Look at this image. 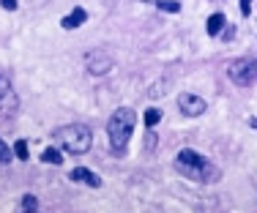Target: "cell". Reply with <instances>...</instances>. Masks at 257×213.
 Returning <instances> with one entry per match:
<instances>
[{"mask_svg": "<svg viewBox=\"0 0 257 213\" xmlns=\"http://www.w3.org/2000/svg\"><path fill=\"white\" fill-rule=\"evenodd\" d=\"M11 156H14V153H11V148L3 142V139H0V161H3V164H9V161H11Z\"/></svg>", "mask_w": 257, "mask_h": 213, "instance_id": "obj_17", "label": "cell"}, {"mask_svg": "<svg viewBox=\"0 0 257 213\" xmlns=\"http://www.w3.org/2000/svg\"><path fill=\"white\" fill-rule=\"evenodd\" d=\"M227 77L238 88H246V85L257 82V58H238L227 66Z\"/></svg>", "mask_w": 257, "mask_h": 213, "instance_id": "obj_4", "label": "cell"}, {"mask_svg": "<svg viewBox=\"0 0 257 213\" xmlns=\"http://www.w3.org/2000/svg\"><path fill=\"white\" fill-rule=\"evenodd\" d=\"M17 109H20V99L11 88V80L0 74V118H14Z\"/></svg>", "mask_w": 257, "mask_h": 213, "instance_id": "obj_6", "label": "cell"}, {"mask_svg": "<svg viewBox=\"0 0 257 213\" xmlns=\"http://www.w3.org/2000/svg\"><path fill=\"white\" fill-rule=\"evenodd\" d=\"M71 180H77V183H88L90 188H99L101 186V178H96L90 169H85V167H77V169H71V175H69Z\"/></svg>", "mask_w": 257, "mask_h": 213, "instance_id": "obj_8", "label": "cell"}, {"mask_svg": "<svg viewBox=\"0 0 257 213\" xmlns=\"http://www.w3.org/2000/svg\"><path fill=\"white\" fill-rule=\"evenodd\" d=\"M33 213H36V210H33Z\"/></svg>", "mask_w": 257, "mask_h": 213, "instance_id": "obj_22", "label": "cell"}, {"mask_svg": "<svg viewBox=\"0 0 257 213\" xmlns=\"http://www.w3.org/2000/svg\"><path fill=\"white\" fill-rule=\"evenodd\" d=\"M249 126H252V129H257V118H249Z\"/></svg>", "mask_w": 257, "mask_h": 213, "instance_id": "obj_21", "label": "cell"}, {"mask_svg": "<svg viewBox=\"0 0 257 213\" xmlns=\"http://www.w3.org/2000/svg\"><path fill=\"white\" fill-rule=\"evenodd\" d=\"M14 156H17V159H20V161H28V142H25V139H17V142H14Z\"/></svg>", "mask_w": 257, "mask_h": 213, "instance_id": "obj_12", "label": "cell"}, {"mask_svg": "<svg viewBox=\"0 0 257 213\" xmlns=\"http://www.w3.org/2000/svg\"><path fill=\"white\" fill-rule=\"evenodd\" d=\"M41 161H47V164H60V161H63V156H60L55 148H47L44 153H41Z\"/></svg>", "mask_w": 257, "mask_h": 213, "instance_id": "obj_14", "label": "cell"}, {"mask_svg": "<svg viewBox=\"0 0 257 213\" xmlns=\"http://www.w3.org/2000/svg\"><path fill=\"white\" fill-rule=\"evenodd\" d=\"M162 11H170V14H178L181 11V3H175V0H154Z\"/></svg>", "mask_w": 257, "mask_h": 213, "instance_id": "obj_13", "label": "cell"}, {"mask_svg": "<svg viewBox=\"0 0 257 213\" xmlns=\"http://www.w3.org/2000/svg\"><path fill=\"white\" fill-rule=\"evenodd\" d=\"M115 66V60H112V52L109 50H90L88 55H85V69H88V74H93V77H101V74H107L109 69Z\"/></svg>", "mask_w": 257, "mask_h": 213, "instance_id": "obj_5", "label": "cell"}, {"mask_svg": "<svg viewBox=\"0 0 257 213\" xmlns=\"http://www.w3.org/2000/svg\"><path fill=\"white\" fill-rule=\"evenodd\" d=\"M224 25H227V22H224V14H211L205 22V30H208V36H216Z\"/></svg>", "mask_w": 257, "mask_h": 213, "instance_id": "obj_10", "label": "cell"}, {"mask_svg": "<svg viewBox=\"0 0 257 213\" xmlns=\"http://www.w3.org/2000/svg\"><path fill=\"white\" fill-rule=\"evenodd\" d=\"M241 14H243V17L252 14V0H241Z\"/></svg>", "mask_w": 257, "mask_h": 213, "instance_id": "obj_19", "label": "cell"}, {"mask_svg": "<svg viewBox=\"0 0 257 213\" xmlns=\"http://www.w3.org/2000/svg\"><path fill=\"white\" fill-rule=\"evenodd\" d=\"M159 120H162V112H159V109H148V112H145V126H148V129H154Z\"/></svg>", "mask_w": 257, "mask_h": 213, "instance_id": "obj_15", "label": "cell"}, {"mask_svg": "<svg viewBox=\"0 0 257 213\" xmlns=\"http://www.w3.org/2000/svg\"><path fill=\"white\" fill-rule=\"evenodd\" d=\"M154 148H156V134H154V131H148V134H145V150L151 153Z\"/></svg>", "mask_w": 257, "mask_h": 213, "instance_id": "obj_18", "label": "cell"}, {"mask_svg": "<svg viewBox=\"0 0 257 213\" xmlns=\"http://www.w3.org/2000/svg\"><path fill=\"white\" fill-rule=\"evenodd\" d=\"M85 22H88V11L77 6V9L71 11V14H66V17H63V22H60V25H63L66 30H74V28H79V25H85Z\"/></svg>", "mask_w": 257, "mask_h": 213, "instance_id": "obj_9", "label": "cell"}, {"mask_svg": "<svg viewBox=\"0 0 257 213\" xmlns=\"http://www.w3.org/2000/svg\"><path fill=\"white\" fill-rule=\"evenodd\" d=\"M178 109L183 115H189V118H200L208 109V104H205V99H200V96H194V93H181L178 96Z\"/></svg>", "mask_w": 257, "mask_h": 213, "instance_id": "obj_7", "label": "cell"}, {"mask_svg": "<svg viewBox=\"0 0 257 213\" xmlns=\"http://www.w3.org/2000/svg\"><path fill=\"white\" fill-rule=\"evenodd\" d=\"M175 169H178L181 175H186L189 180H197V183H216V180L222 178L216 164H211L203 153H197V150H192V148H183L181 153L175 156Z\"/></svg>", "mask_w": 257, "mask_h": 213, "instance_id": "obj_1", "label": "cell"}, {"mask_svg": "<svg viewBox=\"0 0 257 213\" xmlns=\"http://www.w3.org/2000/svg\"><path fill=\"white\" fill-rule=\"evenodd\" d=\"M0 3H3V9H9V11L17 9V0H0Z\"/></svg>", "mask_w": 257, "mask_h": 213, "instance_id": "obj_20", "label": "cell"}, {"mask_svg": "<svg viewBox=\"0 0 257 213\" xmlns=\"http://www.w3.org/2000/svg\"><path fill=\"white\" fill-rule=\"evenodd\" d=\"M134 123H137V115H134V109L128 107H120L118 112L109 118L107 123V134H109V145H112V150H126L128 139H132V131H134Z\"/></svg>", "mask_w": 257, "mask_h": 213, "instance_id": "obj_2", "label": "cell"}, {"mask_svg": "<svg viewBox=\"0 0 257 213\" xmlns=\"http://www.w3.org/2000/svg\"><path fill=\"white\" fill-rule=\"evenodd\" d=\"M36 205H39V202H36L33 194H25V197H22V213H33Z\"/></svg>", "mask_w": 257, "mask_h": 213, "instance_id": "obj_16", "label": "cell"}, {"mask_svg": "<svg viewBox=\"0 0 257 213\" xmlns=\"http://www.w3.org/2000/svg\"><path fill=\"white\" fill-rule=\"evenodd\" d=\"M167 90H170V82L167 80H156L154 85H151L148 96H151V99H162V96H167Z\"/></svg>", "mask_w": 257, "mask_h": 213, "instance_id": "obj_11", "label": "cell"}, {"mask_svg": "<svg viewBox=\"0 0 257 213\" xmlns=\"http://www.w3.org/2000/svg\"><path fill=\"white\" fill-rule=\"evenodd\" d=\"M55 142L60 145L63 150H69V153H88L90 145H93V137H90L88 126H79V123H71V126H60L58 131H52Z\"/></svg>", "mask_w": 257, "mask_h": 213, "instance_id": "obj_3", "label": "cell"}]
</instances>
